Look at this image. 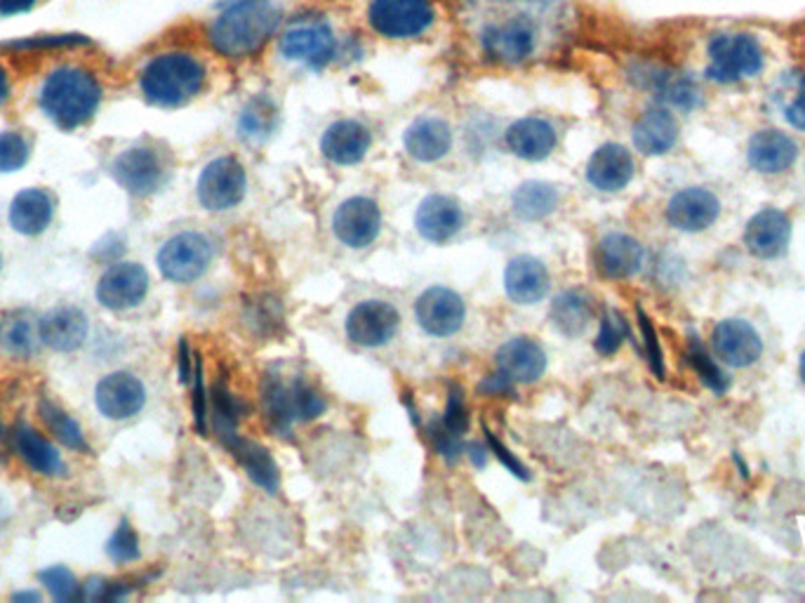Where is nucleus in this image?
<instances>
[{
  "label": "nucleus",
  "instance_id": "864d4df0",
  "mask_svg": "<svg viewBox=\"0 0 805 603\" xmlns=\"http://www.w3.org/2000/svg\"><path fill=\"white\" fill-rule=\"evenodd\" d=\"M514 389V382H509L504 375H490L481 385V392L485 396H498V394H511Z\"/></svg>",
  "mask_w": 805,
  "mask_h": 603
},
{
  "label": "nucleus",
  "instance_id": "39448f33",
  "mask_svg": "<svg viewBox=\"0 0 805 603\" xmlns=\"http://www.w3.org/2000/svg\"><path fill=\"white\" fill-rule=\"evenodd\" d=\"M707 76L721 85L754 79L763 71L765 54L756 35L723 31L709 39Z\"/></svg>",
  "mask_w": 805,
  "mask_h": 603
},
{
  "label": "nucleus",
  "instance_id": "f257e3e1",
  "mask_svg": "<svg viewBox=\"0 0 805 603\" xmlns=\"http://www.w3.org/2000/svg\"><path fill=\"white\" fill-rule=\"evenodd\" d=\"M283 22V10L273 0H238L208 29V43L227 60L258 54Z\"/></svg>",
  "mask_w": 805,
  "mask_h": 603
},
{
  "label": "nucleus",
  "instance_id": "8fccbe9b",
  "mask_svg": "<svg viewBox=\"0 0 805 603\" xmlns=\"http://www.w3.org/2000/svg\"><path fill=\"white\" fill-rule=\"evenodd\" d=\"M638 323H640V333H644V344H646V356H648V363L652 373L665 380V358H662V346H660V340H657V333H655V325L650 323V319L646 316L644 309H638Z\"/></svg>",
  "mask_w": 805,
  "mask_h": 603
},
{
  "label": "nucleus",
  "instance_id": "20e7f679",
  "mask_svg": "<svg viewBox=\"0 0 805 603\" xmlns=\"http://www.w3.org/2000/svg\"><path fill=\"white\" fill-rule=\"evenodd\" d=\"M262 408L269 425L288 438L297 423L316 419L325 410V401L302 377L285 380L269 373L262 382Z\"/></svg>",
  "mask_w": 805,
  "mask_h": 603
},
{
  "label": "nucleus",
  "instance_id": "c9c22d12",
  "mask_svg": "<svg viewBox=\"0 0 805 603\" xmlns=\"http://www.w3.org/2000/svg\"><path fill=\"white\" fill-rule=\"evenodd\" d=\"M279 106L269 95H254L238 118V135L248 144H262L266 142L279 127Z\"/></svg>",
  "mask_w": 805,
  "mask_h": 603
},
{
  "label": "nucleus",
  "instance_id": "c756f323",
  "mask_svg": "<svg viewBox=\"0 0 805 603\" xmlns=\"http://www.w3.org/2000/svg\"><path fill=\"white\" fill-rule=\"evenodd\" d=\"M558 137L554 125L544 118H521L506 131V146L523 160H544L556 149Z\"/></svg>",
  "mask_w": 805,
  "mask_h": 603
},
{
  "label": "nucleus",
  "instance_id": "1a4fd4ad",
  "mask_svg": "<svg viewBox=\"0 0 805 603\" xmlns=\"http://www.w3.org/2000/svg\"><path fill=\"white\" fill-rule=\"evenodd\" d=\"M481 45L492 62L521 64L535 52L537 27L523 14L506 17V20L492 22L483 29Z\"/></svg>",
  "mask_w": 805,
  "mask_h": 603
},
{
  "label": "nucleus",
  "instance_id": "dca6fc26",
  "mask_svg": "<svg viewBox=\"0 0 805 603\" xmlns=\"http://www.w3.org/2000/svg\"><path fill=\"white\" fill-rule=\"evenodd\" d=\"M95 404L104 417L121 423V419L135 417L144 408L146 389L142 380L133 373H108L97 382Z\"/></svg>",
  "mask_w": 805,
  "mask_h": 603
},
{
  "label": "nucleus",
  "instance_id": "5701e85b",
  "mask_svg": "<svg viewBox=\"0 0 805 603\" xmlns=\"http://www.w3.org/2000/svg\"><path fill=\"white\" fill-rule=\"evenodd\" d=\"M587 179L598 191H621L634 179V158L627 146L603 144L587 163Z\"/></svg>",
  "mask_w": 805,
  "mask_h": 603
},
{
  "label": "nucleus",
  "instance_id": "58836bf2",
  "mask_svg": "<svg viewBox=\"0 0 805 603\" xmlns=\"http://www.w3.org/2000/svg\"><path fill=\"white\" fill-rule=\"evenodd\" d=\"M41 417H43V423H45V427H48V432L54 436V438H58V441L64 446V448H69V450H73V453H87L90 450V446H87V441H85V434H83V429H81V425L76 423V419H73L62 406H58V404H54V401H50V398H43L41 401Z\"/></svg>",
  "mask_w": 805,
  "mask_h": 603
},
{
  "label": "nucleus",
  "instance_id": "f3484780",
  "mask_svg": "<svg viewBox=\"0 0 805 603\" xmlns=\"http://www.w3.org/2000/svg\"><path fill=\"white\" fill-rule=\"evenodd\" d=\"M711 346L713 354L733 368H746L763 354V342L756 328L742 319H725L713 328Z\"/></svg>",
  "mask_w": 805,
  "mask_h": 603
},
{
  "label": "nucleus",
  "instance_id": "393cba45",
  "mask_svg": "<svg viewBox=\"0 0 805 603\" xmlns=\"http://www.w3.org/2000/svg\"><path fill=\"white\" fill-rule=\"evenodd\" d=\"M798 158L796 142L780 131H759L749 139L746 160L761 175H780L790 170Z\"/></svg>",
  "mask_w": 805,
  "mask_h": 603
},
{
  "label": "nucleus",
  "instance_id": "052dcab7",
  "mask_svg": "<svg viewBox=\"0 0 805 603\" xmlns=\"http://www.w3.org/2000/svg\"><path fill=\"white\" fill-rule=\"evenodd\" d=\"M801 380H803V385H805V352L801 354Z\"/></svg>",
  "mask_w": 805,
  "mask_h": 603
},
{
  "label": "nucleus",
  "instance_id": "f03ea898",
  "mask_svg": "<svg viewBox=\"0 0 805 603\" xmlns=\"http://www.w3.org/2000/svg\"><path fill=\"white\" fill-rule=\"evenodd\" d=\"M39 102L54 125L62 131H76L97 114L102 85L95 73L83 66H60L48 73Z\"/></svg>",
  "mask_w": 805,
  "mask_h": 603
},
{
  "label": "nucleus",
  "instance_id": "de8ad7c7",
  "mask_svg": "<svg viewBox=\"0 0 805 603\" xmlns=\"http://www.w3.org/2000/svg\"><path fill=\"white\" fill-rule=\"evenodd\" d=\"M441 423L446 429H450L457 436H464V432L469 429V408H467L462 387H457V385L450 387V398H448V406H446Z\"/></svg>",
  "mask_w": 805,
  "mask_h": 603
},
{
  "label": "nucleus",
  "instance_id": "79ce46f5",
  "mask_svg": "<svg viewBox=\"0 0 805 603\" xmlns=\"http://www.w3.org/2000/svg\"><path fill=\"white\" fill-rule=\"evenodd\" d=\"M627 337H629V325H627L625 316L615 312V309H608L606 316H603V321H600V331L596 337V352L600 356H613Z\"/></svg>",
  "mask_w": 805,
  "mask_h": 603
},
{
  "label": "nucleus",
  "instance_id": "cd10ccee",
  "mask_svg": "<svg viewBox=\"0 0 805 603\" xmlns=\"http://www.w3.org/2000/svg\"><path fill=\"white\" fill-rule=\"evenodd\" d=\"M504 290L514 304H537L548 292V271L540 260L521 254L511 260L504 271Z\"/></svg>",
  "mask_w": 805,
  "mask_h": 603
},
{
  "label": "nucleus",
  "instance_id": "6e6552de",
  "mask_svg": "<svg viewBox=\"0 0 805 603\" xmlns=\"http://www.w3.org/2000/svg\"><path fill=\"white\" fill-rule=\"evenodd\" d=\"M248 175L243 163L233 156L210 160L198 177V200L200 206L212 212H224L236 208L245 198Z\"/></svg>",
  "mask_w": 805,
  "mask_h": 603
},
{
  "label": "nucleus",
  "instance_id": "c03bdc74",
  "mask_svg": "<svg viewBox=\"0 0 805 603\" xmlns=\"http://www.w3.org/2000/svg\"><path fill=\"white\" fill-rule=\"evenodd\" d=\"M39 578L54 601L64 603V601L81 596V592H79L81 584H79L76 575H73L69 569H64V565H50V569L41 571Z\"/></svg>",
  "mask_w": 805,
  "mask_h": 603
},
{
  "label": "nucleus",
  "instance_id": "a18cd8bd",
  "mask_svg": "<svg viewBox=\"0 0 805 603\" xmlns=\"http://www.w3.org/2000/svg\"><path fill=\"white\" fill-rule=\"evenodd\" d=\"M784 121L805 133V73H794L782 97Z\"/></svg>",
  "mask_w": 805,
  "mask_h": 603
},
{
  "label": "nucleus",
  "instance_id": "a19ab883",
  "mask_svg": "<svg viewBox=\"0 0 805 603\" xmlns=\"http://www.w3.org/2000/svg\"><path fill=\"white\" fill-rule=\"evenodd\" d=\"M238 417H241V404H238V398L231 396V392L224 385L215 387V392H212V425H215L217 436H224V434L236 432Z\"/></svg>",
  "mask_w": 805,
  "mask_h": 603
},
{
  "label": "nucleus",
  "instance_id": "3c124183",
  "mask_svg": "<svg viewBox=\"0 0 805 603\" xmlns=\"http://www.w3.org/2000/svg\"><path fill=\"white\" fill-rule=\"evenodd\" d=\"M194 423L198 434H208V396L203 385V368H200V361H196V373H194Z\"/></svg>",
  "mask_w": 805,
  "mask_h": 603
},
{
  "label": "nucleus",
  "instance_id": "2f4dec72",
  "mask_svg": "<svg viewBox=\"0 0 805 603\" xmlns=\"http://www.w3.org/2000/svg\"><path fill=\"white\" fill-rule=\"evenodd\" d=\"M54 217V200L43 189H24L12 198L10 225L22 236L43 233Z\"/></svg>",
  "mask_w": 805,
  "mask_h": 603
},
{
  "label": "nucleus",
  "instance_id": "412c9836",
  "mask_svg": "<svg viewBox=\"0 0 805 603\" xmlns=\"http://www.w3.org/2000/svg\"><path fill=\"white\" fill-rule=\"evenodd\" d=\"M498 373L514 385L537 382L546 371V354L533 337H514L502 344L495 354Z\"/></svg>",
  "mask_w": 805,
  "mask_h": 603
},
{
  "label": "nucleus",
  "instance_id": "2eb2a0df",
  "mask_svg": "<svg viewBox=\"0 0 805 603\" xmlns=\"http://www.w3.org/2000/svg\"><path fill=\"white\" fill-rule=\"evenodd\" d=\"M333 229L346 248H365L375 243L381 231V210L373 198H346L333 217Z\"/></svg>",
  "mask_w": 805,
  "mask_h": 603
},
{
  "label": "nucleus",
  "instance_id": "6e6d98bb",
  "mask_svg": "<svg viewBox=\"0 0 805 603\" xmlns=\"http://www.w3.org/2000/svg\"><path fill=\"white\" fill-rule=\"evenodd\" d=\"M39 0H0V14L3 17H12V14H22L27 10H31Z\"/></svg>",
  "mask_w": 805,
  "mask_h": 603
},
{
  "label": "nucleus",
  "instance_id": "37998d69",
  "mask_svg": "<svg viewBox=\"0 0 805 603\" xmlns=\"http://www.w3.org/2000/svg\"><path fill=\"white\" fill-rule=\"evenodd\" d=\"M106 554L108 559H112L114 563L123 565V563H133L139 559V538L135 533V528L127 523V521H121L118 528L114 531V536L108 538L106 542Z\"/></svg>",
  "mask_w": 805,
  "mask_h": 603
},
{
  "label": "nucleus",
  "instance_id": "5fc2aeb1",
  "mask_svg": "<svg viewBox=\"0 0 805 603\" xmlns=\"http://www.w3.org/2000/svg\"><path fill=\"white\" fill-rule=\"evenodd\" d=\"M191 377H194V373H191V352H189L187 340H181L179 342V380L187 385Z\"/></svg>",
  "mask_w": 805,
  "mask_h": 603
},
{
  "label": "nucleus",
  "instance_id": "9b49d317",
  "mask_svg": "<svg viewBox=\"0 0 805 603\" xmlns=\"http://www.w3.org/2000/svg\"><path fill=\"white\" fill-rule=\"evenodd\" d=\"M112 175L127 194L144 198L166 185L168 170L158 152L149 149V146H135V149L123 152L114 160Z\"/></svg>",
  "mask_w": 805,
  "mask_h": 603
},
{
  "label": "nucleus",
  "instance_id": "bb28decb",
  "mask_svg": "<svg viewBox=\"0 0 805 603\" xmlns=\"http://www.w3.org/2000/svg\"><path fill=\"white\" fill-rule=\"evenodd\" d=\"M644 258H646L644 246L627 233L603 236L596 248L598 271L606 279H615V281L631 279L634 273H638L640 267H644Z\"/></svg>",
  "mask_w": 805,
  "mask_h": 603
},
{
  "label": "nucleus",
  "instance_id": "4d7b16f0",
  "mask_svg": "<svg viewBox=\"0 0 805 603\" xmlns=\"http://www.w3.org/2000/svg\"><path fill=\"white\" fill-rule=\"evenodd\" d=\"M8 97H10V79H8L6 66L0 64V108H3Z\"/></svg>",
  "mask_w": 805,
  "mask_h": 603
},
{
  "label": "nucleus",
  "instance_id": "4c0bfd02",
  "mask_svg": "<svg viewBox=\"0 0 805 603\" xmlns=\"http://www.w3.org/2000/svg\"><path fill=\"white\" fill-rule=\"evenodd\" d=\"M41 335L39 325H35L24 314H10L0 319V346L17 358H29L35 346H39Z\"/></svg>",
  "mask_w": 805,
  "mask_h": 603
},
{
  "label": "nucleus",
  "instance_id": "b1692460",
  "mask_svg": "<svg viewBox=\"0 0 805 603\" xmlns=\"http://www.w3.org/2000/svg\"><path fill=\"white\" fill-rule=\"evenodd\" d=\"M373 135L358 121H337L321 137L323 156L335 166H356L370 152Z\"/></svg>",
  "mask_w": 805,
  "mask_h": 603
},
{
  "label": "nucleus",
  "instance_id": "0eeeda50",
  "mask_svg": "<svg viewBox=\"0 0 805 603\" xmlns=\"http://www.w3.org/2000/svg\"><path fill=\"white\" fill-rule=\"evenodd\" d=\"M212 262V243L198 231H181L158 250V269L172 283H194Z\"/></svg>",
  "mask_w": 805,
  "mask_h": 603
},
{
  "label": "nucleus",
  "instance_id": "a878e982",
  "mask_svg": "<svg viewBox=\"0 0 805 603\" xmlns=\"http://www.w3.org/2000/svg\"><path fill=\"white\" fill-rule=\"evenodd\" d=\"M39 335L50 350L71 354L87 340V319L76 306H58L39 321Z\"/></svg>",
  "mask_w": 805,
  "mask_h": 603
},
{
  "label": "nucleus",
  "instance_id": "7ed1b4c3",
  "mask_svg": "<svg viewBox=\"0 0 805 603\" xmlns=\"http://www.w3.org/2000/svg\"><path fill=\"white\" fill-rule=\"evenodd\" d=\"M146 102L163 108L185 106L206 87V66L189 52L158 54L139 73Z\"/></svg>",
  "mask_w": 805,
  "mask_h": 603
},
{
  "label": "nucleus",
  "instance_id": "49530a36",
  "mask_svg": "<svg viewBox=\"0 0 805 603\" xmlns=\"http://www.w3.org/2000/svg\"><path fill=\"white\" fill-rule=\"evenodd\" d=\"M29 142L20 133L0 135V173H14L27 166L29 160Z\"/></svg>",
  "mask_w": 805,
  "mask_h": 603
},
{
  "label": "nucleus",
  "instance_id": "473e14b6",
  "mask_svg": "<svg viewBox=\"0 0 805 603\" xmlns=\"http://www.w3.org/2000/svg\"><path fill=\"white\" fill-rule=\"evenodd\" d=\"M14 450L24 460V465L31 471L41 474V477H62L66 471V465L58 448L29 425H20L14 429Z\"/></svg>",
  "mask_w": 805,
  "mask_h": 603
},
{
  "label": "nucleus",
  "instance_id": "bf43d9fd",
  "mask_svg": "<svg viewBox=\"0 0 805 603\" xmlns=\"http://www.w3.org/2000/svg\"><path fill=\"white\" fill-rule=\"evenodd\" d=\"M12 599H14V601H24V599H29V601H41V594H35V592H22V594H14Z\"/></svg>",
  "mask_w": 805,
  "mask_h": 603
},
{
  "label": "nucleus",
  "instance_id": "a211bd4d",
  "mask_svg": "<svg viewBox=\"0 0 805 603\" xmlns=\"http://www.w3.org/2000/svg\"><path fill=\"white\" fill-rule=\"evenodd\" d=\"M792 241V222L782 210L765 208L756 212L744 229V246L759 260H775Z\"/></svg>",
  "mask_w": 805,
  "mask_h": 603
},
{
  "label": "nucleus",
  "instance_id": "423d86ee",
  "mask_svg": "<svg viewBox=\"0 0 805 603\" xmlns=\"http://www.w3.org/2000/svg\"><path fill=\"white\" fill-rule=\"evenodd\" d=\"M368 22L389 41L417 39L436 22L433 0H370Z\"/></svg>",
  "mask_w": 805,
  "mask_h": 603
},
{
  "label": "nucleus",
  "instance_id": "f8f14e48",
  "mask_svg": "<svg viewBox=\"0 0 805 603\" xmlns=\"http://www.w3.org/2000/svg\"><path fill=\"white\" fill-rule=\"evenodd\" d=\"M415 319L433 337H450L460 333L467 319L464 300L454 290L433 285L425 290L415 302Z\"/></svg>",
  "mask_w": 805,
  "mask_h": 603
},
{
  "label": "nucleus",
  "instance_id": "6ab92c4d",
  "mask_svg": "<svg viewBox=\"0 0 805 603\" xmlns=\"http://www.w3.org/2000/svg\"><path fill=\"white\" fill-rule=\"evenodd\" d=\"M464 225V210L460 200L446 194L427 196L415 212V227L422 239L431 243H448Z\"/></svg>",
  "mask_w": 805,
  "mask_h": 603
},
{
  "label": "nucleus",
  "instance_id": "ddd939ff",
  "mask_svg": "<svg viewBox=\"0 0 805 603\" xmlns=\"http://www.w3.org/2000/svg\"><path fill=\"white\" fill-rule=\"evenodd\" d=\"M149 271L137 262H118L108 267L97 283V302L112 312H125L144 302L149 292Z\"/></svg>",
  "mask_w": 805,
  "mask_h": 603
},
{
  "label": "nucleus",
  "instance_id": "c85d7f7f",
  "mask_svg": "<svg viewBox=\"0 0 805 603\" xmlns=\"http://www.w3.org/2000/svg\"><path fill=\"white\" fill-rule=\"evenodd\" d=\"M634 146L646 156H662L671 152L679 139V121L665 106H652L634 123Z\"/></svg>",
  "mask_w": 805,
  "mask_h": 603
},
{
  "label": "nucleus",
  "instance_id": "680f3d73",
  "mask_svg": "<svg viewBox=\"0 0 805 603\" xmlns=\"http://www.w3.org/2000/svg\"><path fill=\"white\" fill-rule=\"evenodd\" d=\"M0 267H3V258H0Z\"/></svg>",
  "mask_w": 805,
  "mask_h": 603
},
{
  "label": "nucleus",
  "instance_id": "ea45409f",
  "mask_svg": "<svg viewBox=\"0 0 805 603\" xmlns=\"http://www.w3.org/2000/svg\"><path fill=\"white\" fill-rule=\"evenodd\" d=\"M688 361L694 368V373L700 375V380L704 385L713 392V394H725L730 387L728 375L719 368L713 358L707 354L704 346L698 342V337H690V346H688Z\"/></svg>",
  "mask_w": 805,
  "mask_h": 603
},
{
  "label": "nucleus",
  "instance_id": "f704fd0d",
  "mask_svg": "<svg viewBox=\"0 0 805 603\" xmlns=\"http://www.w3.org/2000/svg\"><path fill=\"white\" fill-rule=\"evenodd\" d=\"M594 316L592 298L584 295L582 290H565L552 302L548 309V319L556 325V331L565 337H579L587 331Z\"/></svg>",
  "mask_w": 805,
  "mask_h": 603
},
{
  "label": "nucleus",
  "instance_id": "e2e57ef3",
  "mask_svg": "<svg viewBox=\"0 0 805 603\" xmlns=\"http://www.w3.org/2000/svg\"><path fill=\"white\" fill-rule=\"evenodd\" d=\"M0 436H3V429H0Z\"/></svg>",
  "mask_w": 805,
  "mask_h": 603
},
{
  "label": "nucleus",
  "instance_id": "4be33fe9",
  "mask_svg": "<svg viewBox=\"0 0 805 603\" xmlns=\"http://www.w3.org/2000/svg\"><path fill=\"white\" fill-rule=\"evenodd\" d=\"M219 441L224 444V448L233 455L238 465L245 469L248 477L262 490L279 492L281 471L276 460L271 458V453L264 446H260L258 441H250V438H243L238 432L219 436Z\"/></svg>",
  "mask_w": 805,
  "mask_h": 603
},
{
  "label": "nucleus",
  "instance_id": "603ef678",
  "mask_svg": "<svg viewBox=\"0 0 805 603\" xmlns=\"http://www.w3.org/2000/svg\"><path fill=\"white\" fill-rule=\"evenodd\" d=\"M485 438H488V446H490V453L492 455H495V458L511 471V474H514V477H519V479H523V481H527L530 479V474H527V469L521 465V460L516 458V455L514 453H511L502 441H500V438L495 436V434H492L490 429H485Z\"/></svg>",
  "mask_w": 805,
  "mask_h": 603
},
{
  "label": "nucleus",
  "instance_id": "7c9ffc66",
  "mask_svg": "<svg viewBox=\"0 0 805 603\" xmlns=\"http://www.w3.org/2000/svg\"><path fill=\"white\" fill-rule=\"evenodd\" d=\"M402 144H406L410 158L419 163H436L446 158L452 149V131L443 118H419L406 131Z\"/></svg>",
  "mask_w": 805,
  "mask_h": 603
},
{
  "label": "nucleus",
  "instance_id": "13d9d810",
  "mask_svg": "<svg viewBox=\"0 0 805 603\" xmlns=\"http://www.w3.org/2000/svg\"><path fill=\"white\" fill-rule=\"evenodd\" d=\"M469 453H471V460H473L475 467H485V462H488V450L483 446L471 444L469 446Z\"/></svg>",
  "mask_w": 805,
  "mask_h": 603
},
{
  "label": "nucleus",
  "instance_id": "e433bc0d",
  "mask_svg": "<svg viewBox=\"0 0 805 603\" xmlns=\"http://www.w3.org/2000/svg\"><path fill=\"white\" fill-rule=\"evenodd\" d=\"M558 189L548 181H523L511 196V206L525 222H540L558 208Z\"/></svg>",
  "mask_w": 805,
  "mask_h": 603
},
{
  "label": "nucleus",
  "instance_id": "9d476101",
  "mask_svg": "<svg viewBox=\"0 0 805 603\" xmlns=\"http://www.w3.org/2000/svg\"><path fill=\"white\" fill-rule=\"evenodd\" d=\"M337 39L333 29L318 20L295 22L281 35V54L309 69H323L335 60Z\"/></svg>",
  "mask_w": 805,
  "mask_h": 603
},
{
  "label": "nucleus",
  "instance_id": "72a5a7b5",
  "mask_svg": "<svg viewBox=\"0 0 805 603\" xmlns=\"http://www.w3.org/2000/svg\"><path fill=\"white\" fill-rule=\"evenodd\" d=\"M646 85L665 104H669L673 108H681V112H692V108L700 106V102H702L700 85L679 71L652 69V71H648Z\"/></svg>",
  "mask_w": 805,
  "mask_h": 603
},
{
  "label": "nucleus",
  "instance_id": "aec40b11",
  "mask_svg": "<svg viewBox=\"0 0 805 603\" xmlns=\"http://www.w3.org/2000/svg\"><path fill=\"white\" fill-rule=\"evenodd\" d=\"M719 215H721L719 198L702 187H688L679 191L667 206L669 225L688 233L709 229L717 222Z\"/></svg>",
  "mask_w": 805,
  "mask_h": 603
},
{
  "label": "nucleus",
  "instance_id": "09e8293b",
  "mask_svg": "<svg viewBox=\"0 0 805 603\" xmlns=\"http://www.w3.org/2000/svg\"><path fill=\"white\" fill-rule=\"evenodd\" d=\"M429 438H431V444H433L436 453L441 455V458H446L448 462L460 460V455L464 450L462 448V436H457L450 429H446L441 419H433V423L429 425Z\"/></svg>",
  "mask_w": 805,
  "mask_h": 603
},
{
  "label": "nucleus",
  "instance_id": "4468645a",
  "mask_svg": "<svg viewBox=\"0 0 805 603\" xmlns=\"http://www.w3.org/2000/svg\"><path fill=\"white\" fill-rule=\"evenodd\" d=\"M400 325L398 309L389 302L368 300L360 302L352 309L346 316V337L354 344L365 346V350H375V346L387 344L394 340Z\"/></svg>",
  "mask_w": 805,
  "mask_h": 603
}]
</instances>
